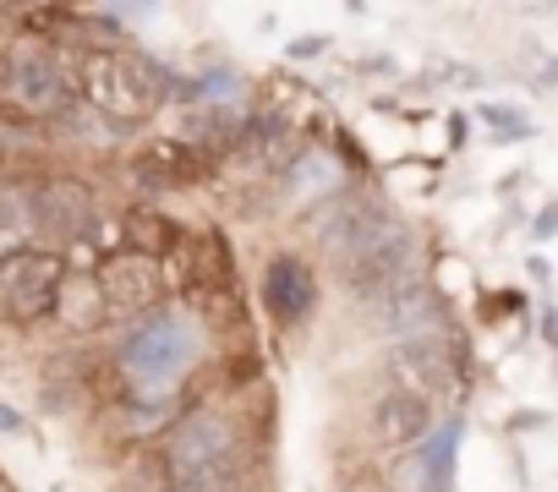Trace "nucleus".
Instances as JSON below:
<instances>
[{
	"instance_id": "obj_1",
	"label": "nucleus",
	"mask_w": 558,
	"mask_h": 492,
	"mask_svg": "<svg viewBox=\"0 0 558 492\" xmlns=\"http://www.w3.org/2000/svg\"><path fill=\"white\" fill-rule=\"evenodd\" d=\"M72 77H77V99L121 132L148 126L170 104V88H175V77L132 45H83Z\"/></svg>"
},
{
	"instance_id": "obj_5",
	"label": "nucleus",
	"mask_w": 558,
	"mask_h": 492,
	"mask_svg": "<svg viewBox=\"0 0 558 492\" xmlns=\"http://www.w3.org/2000/svg\"><path fill=\"white\" fill-rule=\"evenodd\" d=\"M159 476H165V492H181V487H197L208 476H225V470H241V454H246V432L230 410L219 405H192L170 421V432L159 438Z\"/></svg>"
},
{
	"instance_id": "obj_10",
	"label": "nucleus",
	"mask_w": 558,
	"mask_h": 492,
	"mask_svg": "<svg viewBox=\"0 0 558 492\" xmlns=\"http://www.w3.org/2000/svg\"><path fill=\"white\" fill-rule=\"evenodd\" d=\"M384 378H389L395 394H411V399H427V405H438L460 383L449 345H411V340H395L384 350Z\"/></svg>"
},
{
	"instance_id": "obj_13",
	"label": "nucleus",
	"mask_w": 558,
	"mask_h": 492,
	"mask_svg": "<svg viewBox=\"0 0 558 492\" xmlns=\"http://www.w3.org/2000/svg\"><path fill=\"white\" fill-rule=\"evenodd\" d=\"M132 170H143V175L159 181V186H192V181H203L214 164H208L186 137H154V143H143V153L132 159Z\"/></svg>"
},
{
	"instance_id": "obj_21",
	"label": "nucleus",
	"mask_w": 558,
	"mask_h": 492,
	"mask_svg": "<svg viewBox=\"0 0 558 492\" xmlns=\"http://www.w3.org/2000/svg\"><path fill=\"white\" fill-rule=\"evenodd\" d=\"M542 340H547V345L558 350V312H553V307L542 312Z\"/></svg>"
},
{
	"instance_id": "obj_2",
	"label": "nucleus",
	"mask_w": 558,
	"mask_h": 492,
	"mask_svg": "<svg viewBox=\"0 0 558 492\" xmlns=\"http://www.w3.org/2000/svg\"><path fill=\"white\" fill-rule=\"evenodd\" d=\"M203 361V329L181 312V307H165L143 323H132L116 345V372L126 383V399H165L175 394L192 367Z\"/></svg>"
},
{
	"instance_id": "obj_14",
	"label": "nucleus",
	"mask_w": 558,
	"mask_h": 492,
	"mask_svg": "<svg viewBox=\"0 0 558 492\" xmlns=\"http://www.w3.org/2000/svg\"><path fill=\"white\" fill-rule=\"evenodd\" d=\"M56 323L66 334H99L110 323V307H105V291H99L94 274H72L66 269V280L56 291Z\"/></svg>"
},
{
	"instance_id": "obj_22",
	"label": "nucleus",
	"mask_w": 558,
	"mask_h": 492,
	"mask_svg": "<svg viewBox=\"0 0 558 492\" xmlns=\"http://www.w3.org/2000/svg\"><path fill=\"white\" fill-rule=\"evenodd\" d=\"M0 492H17V487H12V481H7V476H0Z\"/></svg>"
},
{
	"instance_id": "obj_16",
	"label": "nucleus",
	"mask_w": 558,
	"mask_h": 492,
	"mask_svg": "<svg viewBox=\"0 0 558 492\" xmlns=\"http://www.w3.org/2000/svg\"><path fill=\"white\" fill-rule=\"evenodd\" d=\"M324 50H329V34H307V39H291L286 45V61H313Z\"/></svg>"
},
{
	"instance_id": "obj_15",
	"label": "nucleus",
	"mask_w": 558,
	"mask_h": 492,
	"mask_svg": "<svg viewBox=\"0 0 558 492\" xmlns=\"http://www.w3.org/2000/svg\"><path fill=\"white\" fill-rule=\"evenodd\" d=\"M482 121H493V137L498 143H531L536 137V126L520 110H509V104H482Z\"/></svg>"
},
{
	"instance_id": "obj_4",
	"label": "nucleus",
	"mask_w": 558,
	"mask_h": 492,
	"mask_svg": "<svg viewBox=\"0 0 558 492\" xmlns=\"http://www.w3.org/2000/svg\"><path fill=\"white\" fill-rule=\"evenodd\" d=\"M77 50L61 61V45L50 39H17L0 50V110L28 121V126H56L77 104Z\"/></svg>"
},
{
	"instance_id": "obj_20",
	"label": "nucleus",
	"mask_w": 558,
	"mask_h": 492,
	"mask_svg": "<svg viewBox=\"0 0 558 492\" xmlns=\"http://www.w3.org/2000/svg\"><path fill=\"white\" fill-rule=\"evenodd\" d=\"M0 432H7V438H23V432H28V416L12 410L7 399H0Z\"/></svg>"
},
{
	"instance_id": "obj_9",
	"label": "nucleus",
	"mask_w": 558,
	"mask_h": 492,
	"mask_svg": "<svg viewBox=\"0 0 558 492\" xmlns=\"http://www.w3.org/2000/svg\"><path fill=\"white\" fill-rule=\"evenodd\" d=\"M257 302L279 329H302L318 312V269L302 253H268L257 274Z\"/></svg>"
},
{
	"instance_id": "obj_12",
	"label": "nucleus",
	"mask_w": 558,
	"mask_h": 492,
	"mask_svg": "<svg viewBox=\"0 0 558 492\" xmlns=\"http://www.w3.org/2000/svg\"><path fill=\"white\" fill-rule=\"evenodd\" d=\"M121 241H126V253H137V258L170 263L175 246L186 241V230H181L159 202H126V208H121Z\"/></svg>"
},
{
	"instance_id": "obj_8",
	"label": "nucleus",
	"mask_w": 558,
	"mask_h": 492,
	"mask_svg": "<svg viewBox=\"0 0 558 492\" xmlns=\"http://www.w3.org/2000/svg\"><path fill=\"white\" fill-rule=\"evenodd\" d=\"M94 280H99V291H105L110 323H121V329H132V323H143V318H154V312L170 307V274H165V263H154V258L116 253V258L99 263Z\"/></svg>"
},
{
	"instance_id": "obj_7",
	"label": "nucleus",
	"mask_w": 558,
	"mask_h": 492,
	"mask_svg": "<svg viewBox=\"0 0 558 492\" xmlns=\"http://www.w3.org/2000/svg\"><path fill=\"white\" fill-rule=\"evenodd\" d=\"M28 213H34V230L45 235V246L66 253L72 241H83L94 230V219L105 208H99V186L88 175L50 164L39 181H28Z\"/></svg>"
},
{
	"instance_id": "obj_17",
	"label": "nucleus",
	"mask_w": 558,
	"mask_h": 492,
	"mask_svg": "<svg viewBox=\"0 0 558 492\" xmlns=\"http://www.w3.org/2000/svg\"><path fill=\"white\" fill-rule=\"evenodd\" d=\"M531 235H536V241H553V235H558V202H542V208H536Z\"/></svg>"
},
{
	"instance_id": "obj_19",
	"label": "nucleus",
	"mask_w": 558,
	"mask_h": 492,
	"mask_svg": "<svg viewBox=\"0 0 558 492\" xmlns=\"http://www.w3.org/2000/svg\"><path fill=\"white\" fill-rule=\"evenodd\" d=\"M553 416L547 410H514L509 421H504V432H531V427H547Z\"/></svg>"
},
{
	"instance_id": "obj_18",
	"label": "nucleus",
	"mask_w": 558,
	"mask_h": 492,
	"mask_svg": "<svg viewBox=\"0 0 558 492\" xmlns=\"http://www.w3.org/2000/svg\"><path fill=\"white\" fill-rule=\"evenodd\" d=\"M531 66H536V88H558V56L531 50Z\"/></svg>"
},
{
	"instance_id": "obj_6",
	"label": "nucleus",
	"mask_w": 558,
	"mask_h": 492,
	"mask_svg": "<svg viewBox=\"0 0 558 492\" xmlns=\"http://www.w3.org/2000/svg\"><path fill=\"white\" fill-rule=\"evenodd\" d=\"M66 280V258L45 241H28L17 253H0V318L12 329H34L56 318V291Z\"/></svg>"
},
{
	"instance_id": "obj_3",
	"label": "nucleus",
	"mask_w": 558,
	"mask_h": 492,
	"mask_svg": "<svg viewBox=\"0 0 558 492\" xmlns=\"http://www.w3.org/2000/svg\"><path fill=\"white\" fill-rule=\"evenodd\" d=\"M307 230H313L318 258H329V269L345 280V274H356L362 263H373L384 253V246L405 230V219L395 213L389 197H378L367 186H345V192H335L313 208Z\"/></svg>"
},
{
	"instance_id": "obj_11",
	"label": "nucleus",
	"mask_w": 558,
	"mask_h": 492,
	"mask_svg": "<svg viewBox=\"0 0 558 492\" xmlns=\"http://www.w3.org/2000/svg\"><path fill=\"white\" fill-rule=\"evenodd\" d=\"M433 432H438V405L411 399V394H395V389L373 394V405H367V443L378 454H411Z\"/></svg>"
}]
</instances>
